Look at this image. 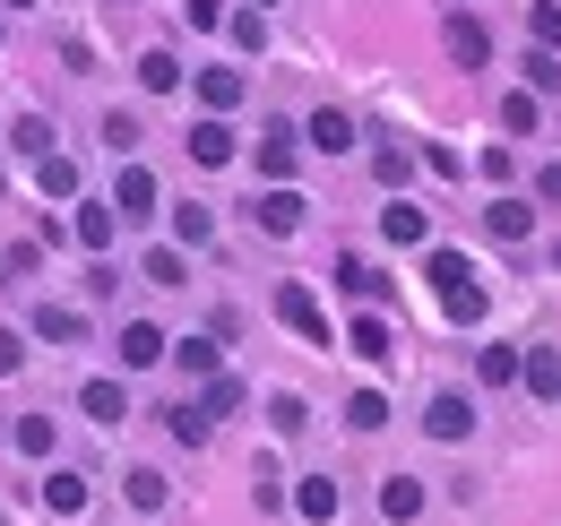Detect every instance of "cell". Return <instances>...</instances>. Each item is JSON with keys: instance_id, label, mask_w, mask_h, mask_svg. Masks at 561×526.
I'll return each instance as SVG.
<instances>
[{"instance_id": "6da1fadb", "label": "cell", "mask_w": 561, "mask_h": 526, "mask_svg": "<svg viewBox=\"0 0 561 526\" xmlns=\"http://www.w3.org/2000/svg\"><path fill=\"white\" fill-rule=\"evenodd\" d=\"M423 276H432V294H440V311H449L458 329H476V320H484V285H476L467 251H432V260H423Z\"/></svg>"}, {"instance_id": "7a4b0ae2", "label": "cell", "mask_w": 561, "mask_h": 526, "mask_svg": "<svg viewBox=\"0 0 561 526\" xmlns=\"http://www.w3.org/2000/svg\"><path fill=\"white\" fill-rule=\"evenodd\" d=\"M277 320L302 336V345H329V311H320V302H311L302 285H277Z\"/></svg>"}, {"instance_id": "3957f363", "label": "cell", "mask_w": 561, "mask_h": 526, "mask_svg": "<svg viewBox=\"0 0 561 526\" xmlns=\"http://www.w3.org/2000/svg\"><path fill=\"white\" fill-rule=\"evenodd\" d=\"M294 164H302V130H294V122H268V130H260V173H268V182H294Z\"/></svg>"}, {"instance_id": "277c9868", "label": "cell", "mask_w": 561, "mask_h": 526, "mask_svg": "<svg viewBox=\"0 0 561 526\" xmlns=\"http://www.w3.org/2000/svg\"><path fill=\"white\" fill-rule=\"evenodd\" d=\"M302 147H311V156H346V147H354V113H337V104H320V113L302 122Z\"/></svg>"}, {"instance_id": "5b68a950", "label": "cell", "mask_w": 561, "mask_h": 526, "mask_svg": "<svg viewBox=\"0 0 561 526\" xmlns=\"http://www.w3.org/2000/svg\"><path fill=\"white\" fill-rule=\"evenodd\" d=\"M423 432H432V441H467V432H476V405H467L458 389H440L432 405H423Z\"/></svg>"}, {"instance_id": "8992f818", "label": "cell", "mask_w": 561, "mask_h": 526, "mask_svg": "<svg viewBox=\"0 0 561 526\" xmlns=\"http://www.w3.org/2000/svg\"><path fill=\"white\" fill-rule=\"evenodd\" d=\"M380 233H389L398 251H423V242H432V216H423L415 198H389V207H380Z\"/></svg>"}, {"instance_id": "52a82bcc", "label": "cell", "mask_w": 561, "mask_h": 526, "mask_svg": "<svg viewBox=\"0 0 561 526\" xmlns=\"http://www.w3.org/2000/svg\"><path fill=\"white\" fill-rule=\"evenodd\" d=\"M440 44H449V61H458V69H484V61H492L484 18H449V26H440Z\"/></svg>"}, {"instance_id": "ba28073f", "label": "cell", "mask_w": 561, "mask_h": 526, "mask_svg": "<svg viewBox=\"0 0 561 526\" xmlns=\"http://www.w3.org/2000/svg\"><path fill=\"white\" fill-rule=\"evenodd\" d=\"M113 216H156V173H147V164H122V182H113Z\"/></svg>"}, {"instance_id": "9c48e42d", "label": "cell", "mask_w": 561, "mask_h": 526, "mask_svg": "<svg viewBox=\"0 0 561 526\" xmlns=\"http://www.w3.org/2000/svg\"><path fill=\"white\" fill-rule=\"evenodd\" d=\"M484 233H492V242H527V233H536V207H527V198H492Z\"/></svg>"}, {"instance_id": "30bf717a", "label": "cell", "mask_w": 561, "mask_h": 526, "mask_svg": "<svg viewBox=\"0 0 561 526\" xmlns=\"http://www.w3.org/2000/svg\"><path fill=\"white\" fill-rule=\"evenodd\" d=\"M380 518H389V526H415L423 518V483H415V474H389V483H380Z\"/></svg>"}, {"instance_id": "8fae6325", "label": "cell", "mask_w": 561, "mask_h": 526, "mask_svg": "<svg viewBox=\"0 0 561 526\" xmlns=\"http://www.w3.org/2000/svg\"><path fill=\"white\" fill-rule=\"evenodd\" d=\"M346 345H354V354H363V363H389V354H398V329H389L380 311H363V320H354V329H346Z\"/></svg>"}, {"instance_id": "7c38bea8", "label": "cell", "mask_w": 561, "mask_h": 526, "mask_svg": "<svg viewBox=\"0 0 561 526\" xmlns=\"http://www.w3.org/2000/svg\"><path fill=\"white\" fill-rule=\"evenodd\" d=\"M251 216H260V233H302V191H285V182H277Z\"/></svg>"}, {"instance_id": "4fadbf2b", "label": "cell", "mask_w": 561, "mask_h": 526, "mask_svg": "<svg viewBox=\"0 0 561 526\" xmlns=\"http://www.w3.org/2000/svg\"><path fill=\"white\" fill-rule=\"evenodd\" d=\"M242 95H251V78H242V69H199V104H208V113H233Z\"/></svg>"}, {"instance_id": "5bb4252c", "label": "cell", "mask_w": 561, "mask_h": 526, "mask_svg": "<svg viewBox=\"0 0 561 526\" xmlns=\"http://www.w3.org/2000/svg\"><path fill=\"white\" fill-rule=\"evenodd\" d=\"M44 510H53V518H78V510H87V474L53 466V474H44Z\"/></svg>"}, {"instance_id": "9a60e30c", "label": "cell", "mask_w": 561, "mask_h": 526, "mask_svg": "<svg viewBox=\"0 0 561 526\" xmlns=\"http://www.w3.org/2000/svg\"><path fill=\"white\" fill-rule=\"evenodd\" d=\"M191 164H233V130H225V113H208V122L191 130Z\"/></svg>"}, {"instance_id": "2e32d148", "label": "cell", "mask_w": 561, "mask_h": 526, "mask_svg": "<svg viewBox=\"0 0 561 526\" xmlns=\"http://www.w3.org/2000/svg\"><path fill=\"white\" fill-rule=\"evenodd\" d=\"M122 363H130V371L164 363V329H156V320H130V329H122Z\"/></svg>"}, {"instance_id": "e0dca14e", "label": "cell", "mask_w": 561, "mask_h": 526, "mask_svg": "<svg viewBox=\"0 0 561 526\" xmlns=\"http://www.w3.org/2000/svg\"><path fill=\"white\" fill-rule=\"evenodd\" d=\"M78 405H87V423H122V414H130L122 380H87V389H78Z\"/></svg>"}, {"instance_id": "ac0fdd59", "label": "cell", "mask_w": 561, "mask_h": 526, "mask_svg": "<svg viewBox=\"0 0 561 526\" xmlns=\"http://www.w3.org/2000/svg\"><path fill=\"white\" fill-rule=\"evenodd\" d=\"M518 380H527L536 397H553L561 389V354L553 345H527V354H518Z\"/></svg>"}, {"instance_id": "d6986e66", "label": "cell", "mask_w": 561, "mask_h": 526, "mask_svg": "<svg viewBox=\"0 0 561 526\" xmlns=\"http://www.w3.org/2000/svg\"><path fill=\"white\" fill-rule=\"evenodd\" d=\"M139 276H147V285H191V260H182V242H156V251L139 260Z\"/></svg>"}, {"instance_id": "ffe728a7", "label": "cell", "mask_w": 561, "mask_h": 526, "mask_svg": "<svg viewBox=\"0 0 561 526\" xmlns=\"http://www.w3.org/2000/svg\"><path fill=\"white\" fill-rule=\"evenodd\" d=\"M294 510H302L311 526H329V518H337V483H329V474H302V492H294Z\"/></svg>"}, {"instance_id": "44dd1931", "label": "cell", "mask_w": 561, "mask_h": 526, "mask_svg": "<svg viewBox=\"0 0 561 526\" xmlns=\"http://www.w3.org/2000/svg\"><path fill=\"white\" fill-rule=\"evenodd\" d=\"M164 354H173L191 380H216V371H225V363H216V336H182V345H164Z\"/></svg>"}, {"instance_id": "7402d4cb", "label": "cell", "mask_w": 561, "mask_h": 526, "mask_svg": "<svg viewBox=\"0 0 561 526\" xmlns=\"http://www.w3.org/2000/svg\"><path fill=\"white\" fill-rule=\"evenodd\" d=\"M35 191L44 198H78V164L70 156H35Z\"/></svg>"}, {"instance_id": "603a6c76", "label": "cell", "mask_w": 561, "mask_h": 526, "mask_svg": "<svg viewBox=\"0 0 561 526\" xmlns=\"http://www.w3.org/2000/svg\"><path fill=\"white\" fill-rule=\"evenodd\" d=\"M337 285H346L354 302H380V294H389V276H380L371 260H337Z\"/></svg>"}, {"instance_id": "cb8c5ba5", "label": "cell", "mask_w": 561, "mask_h": 526, "mask_svg": "<svg viewBox=\"0 0 561 526\" xmlns=\"http://www.w3.org/2000/svg\"><path fill=\"white\" fill-rule=\"evenodd\" d=\"M139 87H147V95H173V87H182V61H173L164 44H156V53H139Z\"/></svg>"}, {"instance_id": "d4e9b609", "label": "cell", "mask_w": 561, "mask_h": 526, "mask_svg": "<svg viewBox=\"0 0 561 526\" xmlns=\"http://www.w3.org/2000/svg\"><path fill=\"white\" fill-rule=\"evenodd\" d=\"M35 336H44V345H78V336H87V320H78V311H61V302H44V311H35Z\"/></svg>"}, {"instance_id": "484cf974", "label": "cell", "mask_w": 561, "mask_h": 526, "mask_svg": "<svg viewBox=\"0 0 561 526\" xmlns=\"http://www.w3.org/2000/svg\"><path fill=\"white\" fill-rule=\"evenodd\" d=\"M208 233H216V216L199 207V198H182V207H173V242H182V251H199Z\"/></svg>"}, {"instance_id": "4316f807", "label": "cell", "mask_w": 561, "mask_h": 526, "mask_svg": "<svg viewBox=\"0 0 561 526\" xmlns=\"http://www.w3.org/2000/svg\"><path fill=\"white\" fill-rule=\"evenodd\" d=\"M242 397H251V389H242L233 371H216L208 389H199V414H208V423H216V414H242Z\"/></svg>"}, {"instance_id": "83f0119b", "label": "cell", "mask_w": 561, "mask_h": 526, "mask_svg": "<svg viewBox=\"0 0 561 526\" xmlns=\"http://www.w3.org/2000/svg\"><path fill=\"white\" fill-rule=\"evenodd\" d=\"M78 242H87V251H95V260H104V251H113V207H78V225H70Z\"/></svg>"}, {"instance_id": "f1b7e54d", "label": "cell", "mask_w": 561, "mask_h": 526, "mask_svg": "<svg viewBox=\"0 0 561 526\" xmlns=\"http://www.w3.org/2000/svg\"><path fill=\"white\" fill-rule=\"evenodd\" d=\"M122 483H130V510H164V492H173V483H164L156 466H130Z\"/></svg>"}, {"instance_id": "f546056e", "label": "cell", "mask_w": 561, "mask_h": 526, "mask_svg": "<svg viewBox=\"0 0 561 526\" xmlns=\"http://www.w3.org/2000/svg\"><path fill=\"white\" fill-rule=\"evenodd\" d=\"M164 432H173L182 449H199V441H208V414H199V397H191V405H173V414H164Z\"/></svg>"}, {"instance_id": "4dcf8cb0", "label": "cell", "mask_w": 561, "mask_h": 526, "mask_svg": "<svg viewBox=\"0 0 561 526\" xmlns=\"http://www.w3.org/2000/svg\"><path fill=\"white\" fill-rule=\"evenodd\" d=\"M476 371H484L492 389H510V380H518V345H484V354H476Z\"/></svg>"}, {"instance_id": "1f68e13d", "label": "cell", "mask_w": 561, "mask_h": 526, "mask_svg": "<svg viewBox=\"0 0 561 526\" xmlns=\"http://www.w3.org/2000/svg\"><path fill=\"white\" fill-rule=\"evenodd\" d=\"M346 423H354V432H380V423H389V397H380V389H354Z\"/></svg>"}, {"instance_id": "d6a6232c", "label": "cell", "mask_w": 561, "mask_h": 526, "mask_svg": "<svg viewBox=\"0 0 561 526\" xmlns=\"http://www.w3.org/2000/svg\"><path fill=\"white\" fill-rule=\"evenodd\" d=\"M225 35H233V53H260V44H268V18L242 9V18H225Z\"/></svg>"}, {"instance_id": "836d02e7", "label": "cell", "mask_w": 561, "mask_h": 526, "mask_svg": "<svg viewBox=\"0 0 561 526\" xmlns=\"http://www.w3.org/2000/svg\"><path fill=\"white\" fill-rule=\"evenodd\" d=\"M18 449L26 458H53V414H18Z\"/></svg>"}, {"instance_id": "e575fe53", "label": "cell", "mask_w": 561, "mask_h": 526, "mask_svg": "<svg viewBox=\"0 0 561 526\" xmlns=\"http://www.w3.org/2000/svg\"><path fill=\"white\" fill-rule=\"evenodd\" d=\"M536 122H545V104H536V95H510V104H501V130H510V138H527Z\"/></svg>"}, {"instance_id": "d590c367", "label": "cell", "mask_w": 561, "mask_h": 526, "mask_svg": "<svg viewBox=\"0 0 561 526\" xmlns=\"http://www.w3.org/2000/svg\"><path fill=\"white\" fill-rule=\"evenodd\" d=\"M527 35H536V53H553V44H561V9H553V0L527 9Z\"/></svg>"}, {"instance_id": "8d00e7d4", "label": "cell", "mask_w": 561, "mask_h": 526, "mask_svg": "<svg viewBox=\"0 0 561 526\" xmlns=\"http://www.w3.org/2000/svg\"><path fill=\"white\" fill-rule=\"evenodd\" d=\"M268 423H277V441H294V432L311 423V405H302V397H268Z\"/></svg>"}, {"instance_id": "74e56055", "label": "cell", "mask_w": 561, "mask_h": 526, "mask_svg": "<svg viewBox=\"0 0 561 526\" xmlns=\"http://www.w3.org/2000/svg\"><path fill=\"white\" fill-rule=\"evenodd\" d=\"M104 147H113V156H139V122H130V113H113V122H104Z\"/></svg>"}, {"instance_id": "f35d334b", "label": "cell", "mask_w": 561, "mask_h": 526, "mask_svg": "<svg viewBox=\"0 0 561 526\" xmlns=\"http://www.w3.org/2000/svg\"><path fill=\"white\" fill-rule=\"evenodd\" d=\"M407 164H415V156H407V147H380V156H371V173H380V182H389V191H398V182H407Z\"/></svg>"}, {"instance_id": "ab89813d", "label": "cell", "mask_w": 561, "mask_h": 526, "mask_svg": "<svg viewBox=\"0 0 561 526\" xmlns=\"http://www.w3.org/2000/svg\"><path fill=\"white\" fill-rule=\"evenodd\" d=\"M18 156H53V122H18Z\"/></svg>"}, {"instance_id": "60d3db41", "label": "cell", "mask_w": 561, "mask_h": 526, "mask_svg": "<svg viewBox=\"0 0 561 526\" xmlns=\"http://www.w3.org/2000/svg\"><path fill=\"white\" fill-rule=\"evenodd\" d=\"M18 276H35V242H18V251H0V285H18Z\"/></svg>"}, {"instance_id": "b9f144b4", "label": "cell", "mask_w": 561, "mask_h": 526, "mask_svg": "<svg viewBox=\"0 0 561 526\" xmlns=\"http://www.w3.org/2000/svg\"><path fill=\"white\" fill-rule=\"evenodd\" d=\"M553 78H561V61H553V53H527V95H545Z\"/></svg>"}, {"instance_id": "7bdbcfd3", "label": "cell", "mask_w": 561, "mask_h": 526, "mask_svg": "<svg viewBox=\"0 0 561 526\" xmlns=\"http://www.w3.org/2000/svg\"><path fill=\"white\" fill-rule=\"evenodd\" d=\"M182 18L191 26H225V0H182Z\"/></svg>"}, {"instance_id": "ee69618b", "label": "cell", "mask_w": 561, "mask_h": 526, "mask_svg": "<svg viewBox=\"0 0 561 526\" xmlns=\"http://www.w3.org/2000/svg\"><path fill=\"white\" fill-rule=\"evenodd\" d=\"M18 363H26V336H9V329H0V371H18Z\"/></svg>"}, {"instance_id": "f6af8a7d", "label": "cell", "mask_w": 561, "mask_h": 526, "mask_svg": "<svg viewBox=\"0 0 561 526\" xmlns=\"http://www.w3.org/2000/svg\"><path fill=\"white\" fill-rule=\"evenodd\" d=\"M536 198H553V207H561V164H545V173H536Z\"/></svg>"}, {"instance_id": "bcb514c9", "label": "cell", "mask_w": 561, "mask_h": 526, "mask_svg": "<svg viewBox=\"0 0 561 526\" xmlns=\"http://www.w3.org/2000/svg\"><path fill=\"white\" fill-rule=\"evenodd\" d=\"M9 9H35V0H9Z\"/></svg>"}, {"instance_id": "7dc6e473", "label": "cell", "mask_w": 561, "mask_h": 526, "mask_svg": "<svg viewBox=\"0 0 561 526\" xmlns=\"http://www.w3.org/2000/svg\"><path fill=\"white\" fill-rule=\"evenodd\" d=\"M251 9H268V0H251Z\"/></svg>"}, {"instance_id": "c3c4849f", "label": "cell", "mask_w": 561, "mask_h": 526, "mask_svg": "<svg viewBox=\"0 0 561 526\" xmlns=\"http://www.w3.org/2000/svg\"><path fill=\"white\" fill-rule=\"evenodd\" d=\"M553 260H561V251H553Z\"/></svg>"}, {"instance_id": "681fc988", "label": "cell", "mask_w": 561, "mask_h": 526, "mask_svg": "<svg viewBox=\"0 0 561 526\" xmlns=\"http://www.w3.org/2000/svg\"><path fill=\"white\" fill-rule=\"evenodd\" d=\"M0 526H9V518H0Z\"/></svg>"}, {"instance_id": "f907efd6", "label": "cell", "mask_w": 561, "mask_h": 526, "mask_svg": "<svg viewBox=\"0 0 561 526\" xmlns=\"http://www.w3.org/2000/svg\"><path fill=\"white\" fill-rule=\"evenodd\" d=\"M553 397H561V389H553Z\"/></svg>"}]
</instances>
